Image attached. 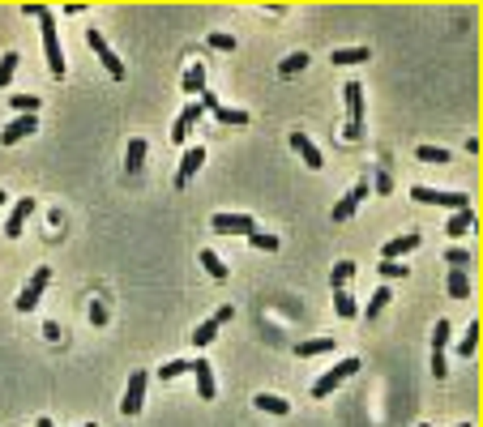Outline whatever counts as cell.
<instances>
[{"label": "cell", "mask_w": 483, "mask_h": 427, "mask_svg": "<svg viewBox=\"0 0 483 427\" xmlns=\"http://www.w3.org/2000/svg\"><path fill=\"white\" fill-rule=\"evenodd\" d=\"M39 30H43V51H47V68L51 77H64V51H60V30L47 4H39Z\"/></svg>", "instance_id": "cell-1"}, {"label": "cell", "mask_w": 483, "mask_h": 427, "mask_svg": "<svg viewBox=\"0 0 483 427\" xmlns=\"http://www.w3.org/2000/svg\"><path fill=\"white\" fill-rule=\"evenodd\" d=\"M342 98H347V128H342V141H360V137H364V90H360V81H347V86H342Z\"/></svg>", "instance_id": "cell-2"}, {"label": "cell", "mask_w": 483, "mask_h": 427, "mask_svg": "<svg viewBox=\"0 0 483 427\" xmlns=\"http://www.w3.org/2000/svg\"><path fill=\"white\" fill-rule=\"evenodd\" d=\"M411 197L415 201H424V205H445L449 214H458V210H471V197L467 192H437V188H411Z\"/></svg>", "instance_id": "cell-3"}, {"label": "cell", "mask_w": 483, "mask_h": 427, "mask_svg": "<svg viewBox=\"0 0 483 427\" xmlns=\"http://www.w3.org/2000/svg\"><path fill=\"white\" fill-rule=\"evenodd\" d=\"M47 282H51V265H34V278H30V282L21 287V295H17V312H34V304L43 299Z\"/></svg>", "instance_id": "cell-4"}, {"label": "cell", "mask_w": 483, "mask_h": 427, "mask_svg": "<svg viewBox=\"0 0 483 427\" xmlns=\"http://www.w3.org/2000/svg\"><path fill=\"white\" fill-rule=\"evenodd\" d=\"M355 372H360V359H342L338 368H330V372H325V376H321V381L312 385V398H330V393H334V389H338L342 381H351Z\"/></svg>", "instance_id": "cell-5"}, {"label": "cell", "mask_w": 483, "mask_h": 427, "mask_svg": "<svg viewBox=\"0 0 483 427\" xmlns=\"http://www.w3.org/2000/svg\"><path fill=\"white\" fill-rule=\"evenodd\" d=\"M146 381H150V376H146L141 368H137V372L128 376V389H124V402H120V415H128V419H133V415H137V411L146 406Z\"/></svg>", "instance_id": "cell-6"}, {"label": "cell", "mask_w": 483, "mask_h": 427, "mask_svg": "<svg viewBox=\"0 0 483 427\" xmlns=\"http://www.w3.org/2000/svg\"><path fill=\"white\" fill-rule=\"evenodd\" d=\"M86 43H90V47H94V51H98V60H103V68H107V73H111V81H124V64H120V60H116V51H111V47H107V43H103V34H98V30H94V26H90V30H86Z\"/></svg>", "instance_id": "cell-7"}, {"label": "cell", "mask_w": 483, "mask_h": 427, "mask_svg": "<svg viewBox=\"0 0 483 427\" xmlns=\"http://www.w3.org/2000/svg\"><path fill=\"white\" fill-rule=\"evenodd\" d=\"M34 128H39V115H13V120L0 128V145H17V141L34 137Z\"/></svg>", "instance_id": "cell-8"}, {"label": "cell", "mask_w": 483, "mask_h": 427, "mask_svg": "<svg viewBox=\"0 0 483 427\" xmlns=\"http://www.w3.org/2000/svg\"><path fill=\"white\" fill-rule=\"evenodd\" d=\"M210 227L223 231V235H253V231H257V222H253L248 214H214Z\"/></svg>", "instance_id": "cell-9"}, {"label": "cell", "mask_w": 483, "mask_h": 427, "mask_svg": "<svg viewBox=\"0 0 483 427\" xmlns=\"http://www.w3.org/2000/svg\"><path fill=\"white\" fill-rule=\"evenodd\" d=\"M205 167V145H193V150H184V158H180V171H176V188H184L197 171Z\"/></svg>", "instance_id": "cell-10"}, {"label": "cell", "mask_w": 483, "mask_h": 427, "mask_svg": "<svg viewBox=\"0 0 483 427\" xmlns=\"http://www.w3.org/2000/svg\"><path fill=\"white\" fill-rule=\"evenodd\" d=\"M415 248H420V231H407V235L385 240V244H381V257H385V261H402V257L415 252Z\"/></svg>", "instance_id": "cell-11"}, {"label": "cell", "mask_w": 483, "mask_h": 427, "mask_svg": "<svg viewBox=\"0 0 483 427\" xmlns=\"http://www.w3.org/2000/svg\"><path fill=\"white\" fill-rule=\"evenodd\" d=\"M30 214H34V197H21V201H17V205L9 210V218H4V235H9V240H17Z\"/></svg>", "instance_id": "cell-12"}, {"label": "cell", "mask_w": 483, "mask_h": 427, "mask_svg": "<svg viewBox=\"0 0 483 427\" xmlns=\"http://www.w3.org/2000/svg\"><path fill=\"white\" fill-rule=\"evenodd\" d=\"M291 150H295V154H300V158H304V163H308L312 171H321V167H325V158H321V150H317V145L308 141V133H300V128L291 133Z\"/></svg>", "instance_id": "cell-13"}, {"label": "cell", "mask_w": 483, "mask_h": 427, "mask_svg": "<svg viewBox=\"0 0 483 427\" xmlns=\"http://www.w3.org/2000/svg\"><path fill=\"white\" fill-rule=\"evenodd\" d=\"M188 372H193V381H197L201 402H214V368H210L205 359H193V364H188Z\"/></svg>", "instance_id": "cell-14"}, {"label": "cell", "mask_w": 483, "mask_h": 427, "mask_svg": "<svg viewBox=\"0 0 483 427\" xmlns=\"http://www.w3.org/2000/svg\"><path fill=\"white\" fill-rule=\"evenodd\" d=\"M364 197H368V184H355V188H351V192H347V197H342V201H338L334 210H330V218H334V222H347V218L355 214V205H360Z\"/></svg>", "instance_id": "cell-15"}, {"label": "cell", "mask_w": 483, "mask_h": 427, "mask_svg": "<svg viewBox=\"0 0 483 427\" xmlns=\"http://www.w3.org/2000/svg\"><path fill=\"white\" fill-rule=\"evenodd\" d=\"M201 115H205V111H201V107H197V103H188V107H184V111H180V120H176V128H171V141H176V145H180V141H184V137H188V128H193V124H197V120H201Z\"/></svg>", "instance_id": "cell-16"}, {"label": "cell", "mask_w": 483, "mask_h": 427, "mask_svg": "<svg viewBox=\"0 0 483 427\" xmlns=\"http://www.w3.org/2000/svg\"><path fill=\"white\" fill-rule=\"evenodd\" d=\"M471 231H475V210H458V214H449V222H445V235L462 240V235H471Z\"/></svg>", "instance_id": "cell-17"}, {"label": "cell", "mask_w": 483, "mask_h": 427, "mask_svg": "<svg viewBox=\"0 0 483 427\" xmlns=\"http://www.w3.org/2000/svg\"><path fill=\"white\" fill-rule=\"evenodd\" d=\"M180 86H184V94H201V90H205V60H193V64L184 68V81H180Z\"/></svg>", "instance_id": "cell-18"}, {"label": "cell", "mask_w": 483, "mask_h": 427, "mask_svg": "<svg viewBox=\"0 0 483 427\" xmlns=\"http://www.w3.org/2000/svg\"><path fill=\"white\" fill-rule=\"evenodd\" d=\"M330 60L342 68V64H364V60H372V51H368V47H334Z\"/></svg>", "instance_id": "cell-19"}, {"label": "cell", "mask_w": 483, "mask_h": 427, "mask_svg": "<svg viewBox=\"0 0 483 427\" xmlns=\"http://www.w3.org/2000/svg\"><path fill=\"white\" fill-rule=\"evenodd\" d=\"M445 291H449V299H467V295H471V278H467V269H449Z\"/></svg>", "instance_id": "cell-20"}, {"label": "cell", "mask_w": 483, "mask_h": 427, "mask_svg": "<svg viewBox=\"0 0 483 427\" xmlns=\"http://www.w3.org/2000/svg\"><path fill=\"white\" fill-rule=\"evenodd\" d=\"M253 402H257V411H265V415H287V411H291V402L278 398V393H257Z\"/></svg>", "instance_id": "cell-21"}, {"label": "cell", "mask_w": 483, "mask_h": 427, "mask_svg": "<svg viewBox=\"0 0 483 427\" xmlns=\"http://www.w3.org/2000/svg\"><path fill=\"white\" fill-rule=\"evenodd\" d=\"M308 68V51H291L287 60H278V77H295Z\"/></svg>", "instance_id": "cell-22"}, {"label": "cell", "mask_w": 483, "mask_h": 427, "mask_svg": "<svg viewBox=\"0 0 483 427\" xmlns=\"http://www.w3.org/2000/svg\"><path fill=\"white\" fill-rule=\"evenodd\" d=\"M214 120L227 124V128H244V124H248V111H244V107H218Z\"/></svg>", "instance_id": "cell-23"}, {"label": "cell", "mask_w": 483, "mask_h": 427, "mask_svg": "<svg viewBox=\"0 0 483 427\" xmlns=\"http://www.w3.org/2000/svg\"><path fill=\"white\" fill-rule=\"evenodd\" d=\"M141 163H146V141H141V137H133V141H128V158H124V171H128V175H137V171H141Z\"/></svg>", "instance_id": "cell-24"}, {"label": "cell", "mask_w": 483, "mask_h": 427, "mask_svg": "<svg viewBox=\"0 0 483 427\" xmlns=\"http://www.w3.org/2000/svg\"><path fill=\"white\" fill-rule=\"evenodd\" d=\"M325 351H334V338H308V342L295 346L300 359H312V355H325Z\"/></svg>", "instance_id": "cell-25"}, {"label": "cell", "mask_w": 483, "mask_h": 427, "mask_svg": "<svg viewBox=\"0 0 483 427\" xmlns=\"http://www.w3.org/2000/svg\"><path fill=\"white\" fill-rule=\"evenodd\" d=\"M39 103H43L39 94H13V98H9V107H13L17 115H39Z\"/></svg>", "instance_id": "cell-26"}, {"label": "cell", "mask_w": 483, "mask_h": 427, "mask_svg": "<svg viewBox=\"0 0 483 427\" xmlns=\"http://www.w3.org/2000/svg\"><path fill=\"white\" fill-rule=\"evenodd\" d=\"M334 312H338L342 321L360 317V304H355V295H347V291H334Z\"/></svg>", "instance_id": "cell-27"}, {"label": "cell", "mask_w": 483, "mask_h": 427, "mask_svg": "<svg viewBox=\"0 0 483 427\" xmlns=\"http://www.w3.org/2000/svg\"><path fill=\"white\" fill-rule=\"evenodd\" d=\"M415 158H420V163H432V167H445V163H449V150H437V145H420V150H415Z\"/></svg>", "instance_id": "cell-28"}, {"label": "cell", "mask_w": 483, "mask_h": 427, "mask_svg": "<svg viewBox=\"0 0 483 427\" xmlns=\"http://www.w3.org/2000/svg\"><path fill=\"white\" fill-rule=\"evenodd\" d=\"M355 278V265L351 261H338L334 265V274H330V282H334V291H347V282Z\"/></svg>", "instance_id": "cell-29"}, {"label": "cell", "mask_w": 483, "mask_h": 427, "mask_svg": "<svg viewBox=\"0 0 483 427\" xmlns=\"http://www.w3.org/2000/svg\"><path fill=\"white\" fill-rule=\"evenodd\" d=\"M214 338H218V325H214V321H201V325L193 329V346H201V351H205Z\"/></svg>", "instance_id": "cell-30"}, {"label": "cell", "mask_w": 483, "mask_h": 427, "mask_svg": "<svg viewBox=\"0 0 483 427\" xmlns=\"http://www.w3.org/2000/svg\"><path fill=\"white\" fill-rule=\"evenodd\" d=\"M479 321H471V325H467V338H462V346H458V355H462V359H471V355H475V346H479Z\"/></svg>", "instance_id": "cell-31"}, {"label": "cell", "mask_w": 483, "mask_h": 427, "mask_svg": "<svg viewBox=\"0 0 483 427\" xmlns=\"http://www.w3.org/2000/svg\"><path fill=\"white\" fill-rule=\"evenodd\" d=\"M248 244H253V248H261V252H278V244H283V240H278V235H270V231H253V235H248Z\"/></svg>", "instance_id": "cell-32"}, {"label": "cell", "mask_w": 483, "mask_h": 427, "mask_svg": "<svg viewBox=\"0 0 483 427\" xmlns=\"http://www.w3.org/2000/svg\"><path fill=\"white\" fill-rule=\"evenodd\" d=\"M201 265H205V274H210V278H214V282H223V278H227V265H223V261H218V257H214V252H210V248H205V252H201Z\"/></svg>", "instance_id": "cell-33"}, {"label": "cell", "mask_w": 483, "mask_h": 427, "mask_svg": "<svg viewBox=\"0 0 483 427\" xmlns=\"http://www.w3.org/2000/svg\"><path fill=\"white\" fill-rule=\"evenodd\" d=\"M394 295H390V287H377V295L364 304V317H377V312H385V304H390Z\"/></svg>", "instance_id": "cell-34"}, {"label": "cell", "mask_w": 483, "mask_h": 427, "mask_svg": "<svg viewBox=\"0 0 483 427\" xmlns=\"http://www.w3.org/2000/svg\"><path fill=\"white\" fill-rule=\"evenodd\" d=\"M449 334H454V329H449V321L441 317V321L432 325V351H441V355H445V346H449Z\"/></svg>", "instance_id": "cell-35"}, {"label": "cell", "mask_w": 483, "mask_h": 427, "mask_svg": "<svg viewBox=\"0 0 483 427\" xmlns=\"http://www.w3.org/2000/svg\"><path fill=\"white\" fill-rule=\"evenodd\" d=\"M13 73H17V51H4L0 56V90L13 81Z\"/></svg>", "instance_id": "cell-36"}, {"label": "cell", "mask_w": 483, "mask_h": 427, "mask_svg": "<svg viewBox=\"0 0 483 427\" xmlns=\"http://www.w3.org/2000/svg\"><path fill=\"white\" fill-rule=\"evenodd\" d=\"M210 47H214V51H235L240 43H235L231 34H223V30H214V34H210Z\"/></svg>", "instance_id": "cell-37"}, {"label": "cell", "mask_w": 483, "mask_h": 427, "mask_svg": "<svg viewBox=\"0 0 483 427\" xmlns=\"http://www.w3.org/2000/svg\"><path fill=\"white\" fill-rule=\"evenodd\" d=\"M445 265L467 269V265H471V252H467V248H449V252H445Z\"/></svg>", "instance_id": "cell-38"}, {"label": "cell", "mask_w": 483, "mask_h": 427, "mask_svg": "<svg viewBox=\"0 0 483 427\" xmlns=\"http://www.w3.org/2000/svg\"><path fill=\"white\" fill-rule=\"evenodd\" d=\"M377 269H381L385 278H407V274H411V265H402V261H381Z\"/></svg>", "instance_id": "cell-39"}, {"label": "cell", "mask_w": 483, "mask_h": 427, "mask_svg": "<svg viewBox=\"0 0 483 427\" xmlns=\"http://www.w3.org/2000/svg\"><path fill=\"white\" fill-rule=\"evenodd\" d=\"M184 372H188V364H184V359H171V364H163V368H158V376H163V381H176V376H184Z\"/></svg>", "instance_id": "cell-40"}, {"label": "cell", "mask_w": 483, "mask_h": 427, "mask_svg": "<svg viewBox=\"0 0 483 427\" xmlns=\"http://www.w3.org/2000/svg\"><path fill=\"white\" fill-rule=\"evenodd\" d=\"M210 321H214V325L223 329V325H231V321H235V308H231V304H223V308H218V312H214Z\"/></svg>", "instance_id": "cell-41"}, {"label": "cell", "mask_w": 483, "mask_h": 427, "mask_svg": "<svg viewBox=\"0 0 483 427\" xmlns=\"http://www.w3.org/2000/svg\"><path fill=\"white\" fill-rule=\"evenodd\" d=\"M90 325H107V308H103V299L90 304Z\"/></svg>", "instance_id": "cell-42"}, {"label": "cell", "mask_w": 483, "mask_h": 427, "mask_svg": "<svg viewBox=\"0 0 483 427\" xmlns=\"http://www.w3.org/2000/svg\"><path fill=\"white\" fill-rule=\"evenodd\" d=\"M445 372H449L445 355H441V351H432V376H437V381H445Z\"/></svg>", "instance_id": "cell-43"}, {"label": "cell", "mask_w": 483, "mask_h": 427, "mask_svg": "<svg viewBox=\"0 0 483 427\" xmlns=\"http://www.w3.org/2000/svg\"><path fill=\"white\" fill-rule=\"evenodd\" d=\"M43 338H47V342H60V325H56V321H47V325H43Z\"/></svg>", "instance_id": "cell-44"}, {"label": "cell", "mask_w": 483, "mask_h": 427, "mask_svg": "<svg viewBox=\"0 0 483 427\" xmlns=\"http://www.w3.org/2000/svg\"><path fill=\"white\" fill-rule=\"evenodd\" d=\"M34 427H51V419H47V415H43V419H34Z\"/></svg>", "instance_id": "cell-45"}, {"label": "cell", "mask_w": 483, "mask_h": 427, "mask_svg": "<svg viewBox=\"0 0 483 427\" xmlns=\"http://www.w3.org/2000/svg\"><path fill=\"white\" fill-rule=\"evenodd\" d=\"M4 201H9V197H4V192H0V205H4Z\"/></svg>", "instance_id": "cell-46"}, {"label": "cell", "mask_w": 483, "mask_h": 427, "mask_svg": "<svg viewBox=\"0 0 483 427\" xmlns=\"http://www.w3.org/2000/svg\"><path fill=\"white\" fill-rule=\"evenodd\" d=\"M81 427H98V423H81Z\"/></svg>", "instance_id": "cell-47"}, {"label": "cell", "mask_w": 483, "mask_h": 427, "mask_svg": "<svg viewBox=\"0 0 483 427\" xmlns=\"http://www.w3.org/2000/svg\"><path fill=\"white\" fill-rule=\"evenodd\" d=\"M458 427H471V423H458Z\"/></svg>", "instance_id": "cell-48"}, {"label": "cell", "mask_w": 483, "mask_h": 427, "mask_svg": "<svg viewBox=\"0 0 483 427\" xmlns=\"http://www.w3.org/2000/svg\"><path fill=\"white\" fill-rule=\"evenodd\" d=\"M420 427H428V423H420Z\"/></svg>", "instance_id": "cell-49"}]
</instances>
